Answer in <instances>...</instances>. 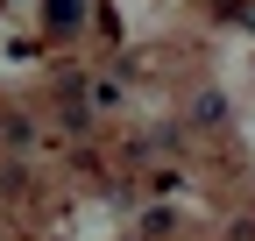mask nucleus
Here are the masks:
<instances>
[{
	"label": "nucleus",
	"mask_w": 255,
	"mask_h": 241,
	"mask_svg": "<svg viewBox=\"0 0 255 241\" xmlns=\"http://www.w3.org/2000/svg\"><path fill=\"white\" fill-rule=\"evenodd\" d=\"M191 114H199V128H220V114H227V100H220V93H206V100L191 107Z\"/></svg>",
	"instance_id": "1"
}]
</instances>
